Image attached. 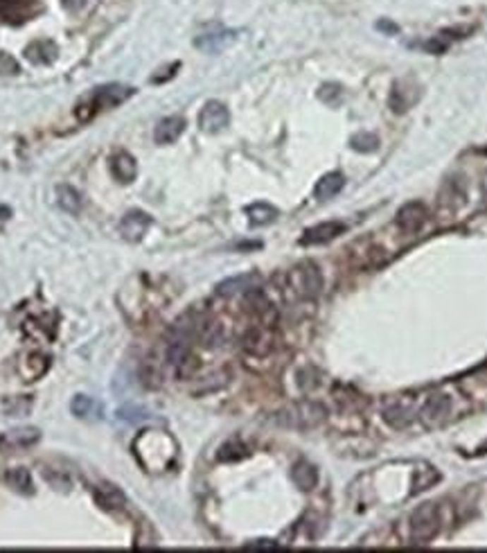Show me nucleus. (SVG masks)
<instances>
[{
	"instance_id": "obj_1",
	"label": "nucleus",
	"mask_w": 487,
	"mask_h": 553,
	"mask_svg": "<svg viewBox=\"0 0 487 553\" xmlns=\"http://www.w3.org/2000/svg\"><path fill=\"white\" fill-rule=\"evenodd\" d=\"M327 411L318 402H298V405L287 407L275 416L277 424L291 429H314L325 420Z\"/></svg>"
},
{
	"instance_id": "obj_2",
	"label": "nucleus",
	"mask_w": 487,
	"mask_h": 553,
	"mask_svg": "<svg viewBox=\"0 0 487 553\" xmlns=\"http://www.w3.org/2000/svg\"><path fill=\"white\" fill-rule=\"evenodd\" d=\"M440 511L435 504H422L417 506L411 515V522H409V533L411 540L417 545H426L440 533Z\"/></svg>"
},
{
	"instance_id": "obj_3",
	"label": "nucleus",
	"mask_w": 487,
	"mask_h": 553,
	"mask_svg": "<svg viewBox=\"0 0 487 553\" xmlns=\"http://www.w3.org/2000/svg\"><path fill=\"white\" fill-rule=\"evenodd\" d=\"M289 290L298 298H316L323 290V275L316 264L305 262L289 273Z\"/></svg>"
},
{
	"instance_id": "obj_4",
	"label": "nucleus",
	"mask_w": 487,
	"mask_h": 553,
	"mask_svg": "<svg viewBox=\"0 0 487 553\" xmlns=\"http://www.w3.org/2000/svg\"><path fill=\"white\" fill-rule=\"evenodd\" d=\"M230 122V113L222 102H208L199 113V126L205 133H219Z\"/></svg>"
},
{
	"instance_id": "obj_5",
	"label": "nucleus",
	"mask_w": 487,
	"mask_h": 553,
	"mask_svg": "<svg viewBox=\"0 0 487 553\" xmlns=\"http://www.w3.org/2000/svg\"><path fill=\"white\" fill-rule=\"evenodd\" d=\"M397 226H399V230L402 233H406V235H415L417 230H422V226H424V222H426V208H424V203H420V201H409V203H404L402 208H399V213H397Z\"/></svg>"
},
{
	"instance_id": "obj_6",
	"label": "nucleus",
	"mask_w": 487,
	"mask_h": 553,
	"mask_svg": "<svg viewBox=\"0 0 487 553\" xmlns=\"http://www.w3.org/2000/svg\"><path fill=\"white\" fill-rule=\"evenodd\" d=\"M133 95V88L131 86H120V84H111V86H104L97 88L95 95H92V109L102 111V109H113L122 105L124 100H129Z\"/></svg>"
},
{
	"instance_id": "obj_7",
	"label": "nucleus",
	"mask_w": 487,
	"mask_h": 553,
	"mask_svg": "<svg viewBox=\"0 0 487 553\" xmlns=\"http://www.w3.org/2000/svg\"><path fill=\"white\" fill-rule=\"evenodd\" d=\"M345 230L343 222H323L305 230V235L300 237V244H325V242H332L334 237H339Z\"/></svg>"
},
{
	"instance_id": "obj_8",
	"label": "nucleus",
	"mask_w": 487,
	"mask_h": 553,
	"mask_svg": "<svg viewBox=\"0 0 487 553\" xmlns=\"http://www.w3.org/2000/svg\"><path fill=\"white\" fill-rule=\"evenodd\" d=\"M449 413H451L449 398L447 396H431L424 402V407L420 411V418H422V422L428 424V427H433V424L445 422L449 418Z\"/></svg>"
},
{
	"instance_id": "obj_9",
	"label": "nucleus",
	"mask_w": 487,
	"mask_h": 553,
	"mask_svg": "<svg viewBox=\"0 0 487 553\" xmlns=\"http://www.w3.org/2000/svg\"><path fill=\"white\" fill-rule=\"evenodd\" d=\"M149 226H152V217H149L147 213L133 210L122 220L120 233H122L124 239H129V242H140L149 230Z\"/></svg>"
},
{
	"instance_id": "obj_10",
	"label": "nucleus",
	"mask_w": 487,
	"mask_h": 553,
	"mask_svg": "<svg viewBox=\"0 0 487 553\" xmlns=\"http://www.w3.org/2000/svg\"><path fill=\"white\" fill-rule=\"evenodd\" d=\"M417 100H420V88H417L411 79H404V82H397L395 88H392L390 107L395 113H404V111H409Z\"/></svg>"
},
{
	"instance_id": "obj_11",
	"label": "nucleus",
	"mask_w": 487,
	"mask_h": 553,
	"mask_svg": "<svg viewBox=\"0 0 487 553\" xmlns=\"http://www.w3.org/2000/svg\"><path fill=\"white\" fill-rule=\"evenodd\" d=\"M258 285H260L258 273H241V275H233V278L219 283L217 292H219V296H237L244 292L258 290Z\"/></svg>"
},
{
	"instance_id": "obj_12",
	"label": "nucleus",
	"mask_w": 487,
	"mask_h": 553,
	"mask_svg": "<svg viewBox=\"0 0 487 553\" xmlns=\"http://www.w3.org/2000/svg\"><path fill=\"white\" fill-rule=\"evenodd\" d=\"M415 420V411L411 407H406L402 400L388 402L384 407V422L392 429H406Z\"/></svg>"
},
{
	"instance_id": "obj_13",
	"label": "nucleus",
	"mask_w": 487,
	"mask_h": 553,
	"mask_svg": "<svg viewBox=\"0 0 487 553\" xmlns=\"http://www.w3.org/2000/svg\"><path fill=\"white\" fill-rule=\"evenodd\" d=\"M183 131H185V120L181 118V115H169V118H162L156 124L154 138H156L158 145H169L174 141H179Z\"/></svg>"
},
{
	"instance_id": "obj_14",
	"label": "nucleus",
	"mask_w": 487,
	"mask_h": 553,
	"mask_svg": "<svg viewBox=\"0 0 487 553\" xmlns=\"http://www.w3.org/2000/svg\"><path fill=\"white\" fill-rule=\"evenodd\" d=\"M111 172L113 177L122 181V183H131L138 174V165H136V158L129 152H118L111 158Z\"/></svg>"
},
{
	"instance_id": "obj_15",
	"label": "nucleus",
	"mask_w": 487,
	"mask_h": 553,
	"mask_svg": "<svg viewBox=\"0 0 487 553\" xmlns=\"http://www.w3.org/2000/svg\"><path fill=\"white\" fill-rule=\"evenodd\" d=\"M71 411L79 420H100L102 418V405L95 398H88V396H77L71 402Z\"/></svg>"
},
{
	"instance_id": "obj_16",
	"label": "nucleus",
	"mask_w": 487,
	"mask_h": 553,
	"mask_svg": "<svg viewBox=\"0 0 487 553\" xmlns=\"http://www.w3.org/2000/svg\"><path fill=\"white\" fill-rule=\"evenodd\" d=\"M343 186H345V179H343L341 172H330V174H325V177L316 183L314 194H316V199L327 201V199L336 197V194L343 190Z\"/></svg>"
},
{
	"instance_id": "obj_17",
	"label": "nucleus",
	"mask_w": 487,
	"mask_h": 553,
	"mask_svg": "<svg viewBox=\"0 0 487 553\" xmlns=\"http://www.w3.org/2000/svg\"><path fill=\"white\" fill-rule=\"evenodd\" d=\"M56 52H59V50H56L54 41L41 39V41H34L32 45H28L25 57L32 64H50V61H54Z\"/></svg>"
},
{
	"instance_id": "obj_18",
	"label": "nucleus",
	"mask_w": 487,
	"mask_h": 553,
	"mask_svg": "<svg viewBox=\"0 0 487 553\" xmlns=\"http://www.w3.org/2000/svg\"><path fill=\"white\" fill-rule=\"evenodd\" d=\"M291 479L300 490H314L318 483V470L307 460H300L291 470Z\"/></svg>"
},
{
	"instance_id": "obj_19",
	"label": "nucleus",
	"mask_w": 487,
	"mask_h": 553,
	"mask_svg": "<svg viewBox=\"0 0 487 553\" xmlns=\"http://www.w3.org/2000/svg\"><path fill=\"white\" fill-rule=\"evenodd\" d=\"M95 499H97V504L102 506V509H107V511H120V509H124V504H126L124 494L115 486H109V483H104V486H100L95 490Z\"/></svg>"
},
{
	"instance_id": "obj_20",
	"label": "nucleus",
	"mask_w": 487,
	"mask_h": 553,
	"mask_svg": "<svg viewBox=\"0 0 487 553\" xmlns=\"http://www.w3.org/2000/svg\"><path fill=\"white\" fill-rule=\"evenodd\" d=\"M271 337L266 330H251L246 334V339H244V348H246L251 355H258V357H264L266 352L271 350Z\"/></svg>"
},
{
	"instance_id": "obj_21",
	"label": "nucleus",
	"mask_w": 487,
	"mask_h": 553,
	"mask_svg": "<svg viewBox=\"0 0 487 553\" xmlns=\"http://www.w3.org/2000/svg\"><path fill=\"white\" fill-rule=\"evenodd\" d=\"M235 34L233 32H217V34H203V37L196 39V48H201L205 52H219L224 50L228 43H233Z\"/></svg>"
},
{
	"instance_id": "obj_22",
	"label": "nucleus",
	"mask_w": 487,
	"mask_h": 553,
	"mask_svg": "<svg viewBox=\"0 0 487 553\" xmlns=\"http://www.w3.org/2000/svg\"><path fill=\"white\" fill-rule=\"evenodd\" d=\"M246 215H248L251 224H255V226H264V224H271V222H275L277 210L273 208L271 203L258 201V203L248 206V208H246Z\"/></svg>"
},
{
	"instance_id": "obj_23",
	"label": "nucleus",
	"mask_w": 487,
	"mask_h": 553,
	"mask_svg": "<svg viewBox=\"0 0 487 553\" xmlns=\"http://www.w3.org/2000/svg\"><path fill=\"white\" fill-rule=\"evenodd\" d=\"M41 439V432L39 429H34V427H20V429H14V432H9L7 436H5V443L9 445V447H30V445H34Z\"/></svg>"
},
{
	"instance_id": "obj_24",
	"label": "nucleus",
	"mask_w": 487,
	"mask_h": 553,
	"mask_svg": "<svg viewBox=\"0 0 487 553\" xmlns=\"http://www.w3.org/2000/svg\"><path fill=\"white\" fill-rule=\"evenodd\" d=\"M5 479H7V483H9V488H14V490L20 492V494H32V492H34L32 477H30V472H28L25 468L9 470Z\"/></svg>"
},
{
	"instance_id": "obj_25",
	"label": "nucleus",
	"mask_w": 487,
	"mask_h": 553,
	"mask_svg": "<svg viewBox=\"0 0 487 553\" xmlns=\"http://www.w3.org/2000/svg\"><path fill=\"white\" fill-rule=\"evenodd\" d=\"M56 199H59V206L66 213L77 215L81 210V194L73 186H59V188H56Z\"/></svg>"
},
{
	"instance_id": "obj_26",
	"label": "nucleus",
	"mask_w": 487,
	"mask_h": 553,
	"mask_svg": "<svg viewBox=\"0 0 487 553\" xmlns=\"http://www.w3.org/2000/svg\"><path fill=\"white\" fill-rule=\"evenodd\" d=\"M456 39H462V30H445V32H440L438 37H433L428 43H424V48L428 50V52H445L451 43H454Z\"/></svg>"
},
{
	"instance_id": "obj_27",
	"label": "nucleus",
	"mask_w": 487,
	"mask_h": 553,
	"mask_svg": "<svg viewBox=\"0 0 487 553\" xmlns=\"http://www.w3.org/2000/svg\"><path fill=\"white\" fill-rule=\"evenodd\" d=\"M248 454V449L244 447L239 441H230L226 443L222 449H219V460H224V463H230V460H239Z\"/></svg>"
},
{
	"instance_id": "obj_28",
	"label": "nucleus",
	"mask_w": 487,
	"mask_h": 553,
	"mask_svg": "<svg viewBox=\"0 0 487 553\" xmlns=\"http://www.w3.org/2000/svg\"><path fill=\"white\" fill-rule=\"evenodd\" d=\"M350 145H352V149H356V152H366L368 154V152H375V149H377L379 138L375 133H370V131H363V133L352 136Z\"/></svg>"
},
{
	"instance_id": "obj_29",
	"label": "nucleus",
	"mask_w": 487,
	"mask_h": 553,
	"mask_svg": "<svg viewBox=\"0 0 487 553\" xmlns=\"http://www.w3.org/2000/svg\"><path fill=\"white\" fill-rule=\"evenodd\" d=\"M18 73V64L11 54L0 52V75H16Z\"/></svg>"
},
{
	"instance_id": "obj_30",
	"label": "nucleus",
	"mask_w": 487,
	"mask_h": 553,
	"mask_svg": "<svg viewBox=\"0 0 487 553\" xmlns=\"http://www.w3.org/2000/svg\"><path fill=\"white\" fill-rule=\"evenodd\" d=\"M246 549H277V545L273 542V540H258V542L246 545Z\"/></svg>"
},
{
	"instance_id": "obj_31",
	"label": "nucleus",
	"mask_w": 487,
	"mask_h": 553,
	"mask_svg": "<svg viewBox=\"0 0 487 553\" xmlns=\"http://www.w3.org/2000/svg\"><path fill=\"white\" fill-rule=\"evenodd\" d=\"M483 152H485V154H487V149H483Z\"/></svg>"
}]
</instances>
